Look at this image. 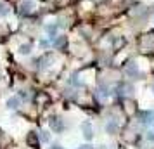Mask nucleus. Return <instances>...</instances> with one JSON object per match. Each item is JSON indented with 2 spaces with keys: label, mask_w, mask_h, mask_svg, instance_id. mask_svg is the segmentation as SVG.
Returning a JSON list of instances; mask_svg holds the SVG:
<instances>
[{
  "label": "nucleus",
  "mask_w": 154,
  "mask_h": 149,
  "mask_svg": "<svg viewBox=\"0 0 154 149\" xmlns=\"http://www.w3.org/2000/svg\"><path fill=\"white\" fill-rule=\"evenodd\" d=\"M29 52H31V45H29V43H24V45L19 47V54H23V56H26Z\"/></svg>",
  "instance_id": "obj_9"
},
{
  "label": "nucleus",
  "mask_w": 154,
  "mask_h": 149,
  "mask_svg": "<svg viewBox=\"0 0 154 149\" xmlns=\"http://www.w3.org/2000/svg\"><path fill=\"white\" fill-rule=\"evenodd\" d=\"M152 88H154V85H152Z\"/></svg>",
  "instance_id": "obj_16"
},
{
  "label": "nucleus",
  "mask_w": 154,
  "mask_h": 149,
  "mask_svg": "<svg viewBox=\"0 0 154 149\" xmlns=\"http://www.w3.org/2000/svg\"><path fill=\"white\" fill-rule=\"evenodd\" d=\"M147 139H149V141H154V134H152V132H149V134H147Z\"/></svg>",
  "instance_id": "obj_13"
},
{
  "label": "nucleus",
  "mask_w": 154,
  "mask_h": 149,
  "mask_svg": "<svg viewBox=\"0 0 154 149\" xmlns=\"http://www.w3.org/2000/svg\"><path fill=\"white\" fill-rule=\"evenodd\" d=\"M50 128L54 130V132H57V134H61L64 130V123L61 118H57V116H52L50 118Z\"/></svg>",
  "instance_id": "obj_1"
},
{
  "label": "nucleus",
  "mask_w": 154,
  "mask_h": 149,
  "mask_svg": "<svg viewBox=\"0 0 154 149\" xmlns=\"http://www.w3.org/2000/svg\"><path fill=\"white\" fill-rule=\"evenodd\" d=\"M52 42H54L56 47H63V43L66 42V38H57V40H52Z\"/></svg>",
  "instance_id": "obj_12"
},
{
  "label": "nucleus",
  "mask_w": 154,
  "mask_h": 149,
  "mask_svg": "<svg viewBox=\"0 0 154 149\" xmlns=\"http://www.w3.org/2000/svg\"><path fill=\"white\" fill-rule=\"evenodd\" d=\"M33 5H35V4H33V0H24V2L21 4V11H23V12H31Z\"/></svg>",
  "instance_id": "obj_7"
},
{
  "label": "nucleus",
  "mask_w": 154,
  "mask_h": 149,
  "mask_svg": "<svg viewBox=\"0 0 154 149\" xmlns=\"http://www.w3.org/2000/svg\"><path fill=\"white\" fill-rule=\"evenodd\" d=\"M49 132H40L38 134V141H42V142H49Z\"/></svg>",
  "instance_id": "obj_10"
},
{
  "label": "nucleus",
  "mask_w": 154,
  "mask_h": 149,
  "mask_svg": "<svg viewBox=\"0 0 154 149\" xmlns=\"http://www.w3.org/2000/svg\"><path fill=\"white\" fill-rule=\"evenodd\" d=\"M125 73H126V75H130V76H137V75H139V70H137V64L128 63V64L125 66Z\"/></svg>",
  "instance_id": "obj_2"
},
{
  "label": "nucleus",
  "mask_w": 154,
  "mask_h": 149,
  "mask_svg": "<svg viewBox=\"0 0 154 149\" xmlns=\"http://www.w3.org/2000/svg\"><path fill=\"white\" fill-rule=\"evenodd\" d=\"M7 14H9V7L0 2V16H7Z\"/></svg>",
  "instance_id": "obj_11"
},
{
  "label": "nucleus",
  "mask_w": 154,
  "mask_h": 149,
  "mask_svg": "<svg viewBox=\"0 0 154 149\" xmlns=\"http://www.w3.org/2000/svg\"><path fill=\"white\" fill-rule=\"evenodd\" d=\"M50 61H52V56H43V57H40L36 63H38V68H40V70H45V68L49 66Z\"/></svg>",
  "instance_id": "obj_4"
},
{
  "label": "nucleus",
  "mask_w": 154,
  "mask_h": 149,
  "mask_svg": "<svg viewBox=\"0 0 154 149\" xmlns=\"http://www.w3.org/2000/svg\"><path fill=\"white\" fill-rule=\"evenodd\" d=\"M82 130H83L85 139H87V141H90V139H92V127H90V123H88V121L82 123Z\"/></svg>",
  "instance_id": "obj_3"
},
{
  "label": "nucleus",
  "mask_w": 154,
  "mask_h": 149,
  "mask_svg": "<svg viewBox=\"0 0 154 149\" xmlns=\"http://www.w3.org/2000/svg\"><path fill=\"white\" fill-rule=\"evenodd\" d=\"M106 130H107V134H116V130H118V121L116 120H109L107 121V125H106Z\"/></svg>",
  "instance_id": "obj_6"
},
{
  "label": "nucleus",
  "mask_w": 154,
  "mask_h": 149,
  "mask_svg": "<svg viewBox=\"0 0 154 149\" xmlns=\"http://www.w3.org/2000/svg\"><path fill=\"white\" fill-rule=\"evenodd\" d=\"M50 149H63V147H61V146H57V144H56V146H52Z\"/></svg>",
  "instance_id": "obj_15"
},
{
  "label": "nucleus",
  "mask_w": 154,
  "mask_h": 149,
  "mask_svg": "<svg viewBox=\"0 0 154 149\" xmlns=\"http://www.w3.org/2000/svg\"><path fill=\"white\" fill-rule=\"evenodd\" d=\"M92 146H88V144H85V146H80V149H90Z\"/></svg>",
  "instance_id": "obj_14"
},
{
  "label": "nucleus",
  "mask_w": 154,
  "mask_h": 149,
  "mask_svg": "<svg viewBox=\"0 0 154 149\" xmlns=\"http://www.w3.org/2000/svg\"><path fill=\"white\" fill-rule=\"evenodd\" d=\"M19 104H21V101H19L17 95H14V97H11V99L7 101V107H9V109H17Z\"/></svg>",
  "instance_id": "obj_5"
},
{
  "label": "nucleus",
  "mask_w": 154,
  "mask_h": 149,
  "mask_svg": "<svg viewBox=\"0 0 154 149\" xmlns=\"http://www.w3.org/2000/svg\"><path fill=\"white\" fill-rule=\"evenodd\" d=\"M57 28H59L57 24H49V26H47L45 29H47V33H49L52 38H54V36H56V33H57Z\"/></svg>",
  "instance_id": "obj_8"
}]
</instances>
